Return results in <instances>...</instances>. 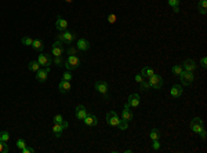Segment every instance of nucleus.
<instances>
[{
  "mask_svg": "<svg viewBox=\"0 0 207 153\" xmlns=\"http://www.w3.org/2000/svg\"><path fill=\"white\" fill-rule=\"evenodd\" d=\"M180 79H181V81H182L184 86H189V84L195 80V75H193V72L182 70V73L180 75Z\"/></svg>",
  "mask_w": 207,
  "mask_h": 153,
  "instance_id": "obj_4",
  "label": "nucleus"
},
{
  "mask_svg": "<svg viewBox=\"0 0 207 153\" xmlns=\"http://www.w3.org/2000/svg\"><path fill=\"white\" fill-rule=\"evenodd\" d=\"M148 83L150 84V88H155V90H160L163 86V79L159 75H152L148 80Z\"/></svg>",
  "mask_w": 207,
  "mask_h": 153,
  "instance_id": "obj_2",
  "label": "nucleus"
},
{
  "mask_svg": "<svg viewBox=\"0 0 207 153\" xmlns=\"http://www.w3.org/2000/svg\"><path fill=\"white\" fill-rule=\"evenodd\" d=\"M168 4H170L171 7H175L180 4V0H168Z\"/></svg>",
  "mask_w": 207,
  "mask_h": 153,
  "instance_id": "obj_38",
  "label": "nucleus"
},
{
  "mask_svg": "<svg viewBox=\"0 0 207 153\" xmlns=\"http://www.w3.org/2000/svg\"><path fill=\"white\" fill-rule=\"evenodd\" d=\"M28 68H29V70H32V72H37V70L40 69V63L36 61H30L29 65H28Z\"/></svg>",
  "mask_w": 207,
  "mask_h": 153,
  "instance_id": "obj_23",
  "label": "nucleus"
},
{
  "mask_svg": "<svg viewBox=\"0 0 207 153\" xmlns=\"http://www.w3.org/2000/svg\"><path fill=\"white\" fill-rule=\"evenodd\" d=\"M198 7H199L200 14L204 15L207 12V2H206V0H200V2H199V4H198Z\"/></svg>",
  "mask_w": 207,
  "mask_h": 153,
  "instance_id": "obj_24",
  "label": "nucleus"
},
{
  "mask_svg": "<svg viewBox=\"0 0 207 153\" xmlns=\"http://www.w3.org/2000/svg\"><path fill=\"white\" fill-rule=\"evenodd\" d=\"M140 88H141L142 91H147V90H149V88H150V84L148 83V81L142 80L141 83H140Z\"/></svg>",
  "mask_w": 207,
  "mask_h": 153,
  "instance_id": "obj_29",
  "label": "nucleus"
},
{
  "mask_svg": "<svg viewBox=\"0 0 207 153\" xmlns=\"http://www.w3.org/2000/svg\"><path fill=\"white\" fill-rule=\"evenodd\" d=\"M32 43H33L32 37H29V36L22 37V44H25V46H32Z\"/></svg>",
  "mask_w": 207,
  "mask_h": 153,
  "instance_id": "obj_30",
  "label": "nucleus"
},
{
  "mask_svg": "<svg viewBox=\"0 0 207 153\" xmlns=\"http://www.w3.org/2000/svg\"><path fill=\"white\" fill-rule=\"evenodd\" d=\"M9 145H7V142H3L0 141V153H7L9 152Z\"/></svg>",
  "mask_w": 207,
  "mask_h": 153,
  "instance_id": "obj_28",
  "label": "nucleus"
},
{
  "mask_svg": "<svg viewBox=\"0 0 207 153\" xmlns=\"http://www.w3.org/2000/svg\"><path fill=\"white\" fill-rule=\"evenodd\" d=\"M62 131H64V127L61 126L60 123H54V127H53V132L55 134V137H61Z\"/></svg>",
  "mask_w": 207,
  "mask_h": 153,
  "instance_id": "obj_21",
  "label": "nucleus"
},
{
  "mask_svg": "<svg viewBox=\"0 0 207 153\" xmlns=\"http://www.w3.org/2000/svg\"><path fill=\"white\" fill-rule=\"evenodd\" d=\"M173 11H174V12H178V11H180V8H178V6L173 7Z\"/></svg>",
  "mask_w": 207,
  "mask_h": 153,
  "instance_id": "obj_45",
  "label": "nucleus"
},
{
  "mask_svg": "<svg viewBox=\"0 0 207 153\" xmlns=\"http://www.w3.org/2000/svg\"><path fill=\"white\" fill-rule=\"evenodd\" d=\"M182 70H184L182 65H175V66H173V69H171V72H173V75L180 76L181 73H182Z\"/></svg>",
  "mask_w": 207,
  "mask_h": 153,
  "instance_id": "obj_26",
  "label": "nucleus"
},
{
  "mask_svg": "<svg viewBox=\"0 0 207 153\" xmlns=\"http://www.w3.org/2000/svg\"><path fill=\"white\" fill-rule=\"evenodd\" d=\"M200 65H202V68H204V69L207 68V58H206V57H203V58L200 59Z\"/></svg>",
  "mask_w": 207,
  "mask_h": 153,
  "instance_id": "obj_37",
  "label": "nucleus"
},
{
  "mask_svg": "<svg viewBox=\"0 0 207 153\" xmlns=\"http://www.w3.org/2000/svg\"><path fill=\"white\" fill-rule=\"evenodd\" d=\"M48 73H50V66H47V68H43V69L40 68V69L36 72V79L43 83V81L47 80V75H48Z\"/></svg>",
  "mask_w": 207,
  "mask_h": 153,
  "instance_id": "obj_9",
  "label": "nucleus"
},
{
  "mask_svg": "<svg viewBox=\"0 0 207 153\" xmlns=\"http://www.w3.org/2000/svg\"><path fill=\"white\" fill-rule=\"evenodd\" d=\"M0 141L3 142H9L10 141V134L7 131H2L0 132Z\"/></svg>",
  "mask_w": 207,
  "mask_h": 153,
  "instance_id": "obj_27",
  "label": "nucleus"
},
{
  "mask_svg": "<svg viewBox=\"0 0 207 153\" xmlns=\"http://www.w3.org/2000/svg\"><path fill=\"white\" fill-rule=\"evenodd\" d=\"M58 87H60V91L62 94H65V93H68L69 90H71V81H68V80H62L60 83V86H58Z\"/></svg>",
  "mask_w": 207,
  "mask_h": 153,
  "instance_id": "obj_18",
  "label": "nucleus"
},
{
  "mask_svg": "<svg viewBox=\"0 0 207 153\" xmlns=\"http://www.w3.org/2000/svg\"><path fill=\"white\" fill-rule=\"evenodd\" d=\"M182 68H184V70H188V72H193V70L198 68V65H196V62L195 61H192V59H186L185 62L182 63Z\"/></svg>",
  "mask_w": 207,
  "mask_h": 153,
  "instance_id": "obj_15",
  "label": "nucleus"
},
{
  "mask_svg": "<svg viewBox=\"0 0 207 153\" xmlns=\"http://www.w3.org/2000/svg\"><path fill=\"white\" fill-rule=\"evenodd\" d=\"M149 137H150V139H152V141H155V139H160V137H162V134H160V131H159V130H157V128H153L152 131H150Z\"/></svg>",
  "mask_w": 207,
  "mask_h": 153,
  "instance_id": "obj_25",
  "label": "nucleus"
},
{
  "mask_svg": "<svg viewBox=\"0 0 207 153\" xmlns=\"http://www.w3.org/2000/svg\"><path fill=\"white\" fill-rule=\"evenodd\" d=\"M37 62L40 63V66H50L51 63H53V57H51L50 54H39L37 55Z\"/></svg>",
  "mask_w": 207,
  "mask_h": 153,
  "instance_id": "obj_6",
  "label": "nucleus"
},
{
  "mask_svg": "<svg viewBox=\"0 0 207 153\" xmlns=\"http://www.w3.org/2000/svg\"><path fill=\"white\" fill-rule=\"evenodd\" d=\"M122 119H123L124 121H127V123L133 120V112L130 110V106H129V104H126V105H124L123 113H122Z\"/></svg>",
  "mask_w": 207,
  "mask_h": 153,
  "instance_id": "obj_11",
  "label": "nucleus"
},
{
  "mask_svg": "<svg viewBox=\"0 0 207 153\" xmlns=\"http://www.w3.org/2000/svg\"><path fill=\"white\" fill-rule=\"evenodd\" d=\"M33 152V148H26L25 146L24 149H22V153H32Z\"/></svg>",
  "mask_w": 207,
  "mask_h": 153,
  "instance_id": "obj_42",
  "label": "nucleus"
},
{
  "mask_svg": "<svg viewBox=\"0 0 207 153\" xmlns=\"http://www.w3.org/2000/svg\"><path fill=\"white\" fill-rule=\"evenodd\" d=\"M141 75H142V77H150L152 75H155V70H153L152 68H149V66H144L141 70Z\"/></svg>",
  "mask_w": 207,
  "mask_h": 153,
  "instance_id": "obj_19",
  "label": "nucleus"
},
{
  "mask_svg": "<svg viewBox=\"0 0 207 153\" xmlns=\"http://www.w3.org/2000/svg\"><path fill=\"white\" fill-rule=\"evenodd\" d=\"M106 121H108L109 126L112 127H117L120 123V117L117 116L116 112H109L108 114H106Z\"/></svg>",
  "mask_w": 207,
  "mask_h": 153,
  "instance_id": "obj_7",
  "label": "nucleus"
},
{
  "mask_svg": "<svg viewBox=\"0 0 207 153\" xmlns=\"http://www.w3.org/2000/svg\"><path fill=\"white\" fill-rule=\"evenodd\" d=\"M26 146V144H25V141L24 139H18V141H17V148H18V149H24V148Z\"/></svg>",
  "mask_w": 207,
  "mask_h": 153,
  "instance_id": "obj_32",
  "label": "nucleus"
},
{
  "mask_svg": "<svg viewBox=\"0 0 207 153\" xmlns=\"http://www.w3.org/2000/svg\"><path fill=\"white\" fill-rule=\"evenodd\" d=\"M54 62H55V65H57V66H61V65H62V59H61V57H55Z\"/></svg>",
  "mask_w": 207,
  "mask_h": 153,
  "instance_id": "obj_40",
  "label": "nucleus"
},
{
  "mask_svg": "<svg viewBox=\"0 0 207 153\" xmlns=\"http://www.w3.org/2000/svg\"><path fill=\"white\" fill-rule=\"evenodd\" d=\"M108 22L115 24V22H116V15H115V14H109L108 15Z\"/></svg>",
  "mask_w": 207,
  "mask_h": 153,
  "instance_id": "obj_36",
  "label": "nucleus"
},
{
  "mask_svg": "<svg viewBox=\"0 0 207 153\" xmlns=\"http://www.w3.org/2000/svg\"><path fill=\"white\" fill-rule=\"evenodd\" d=\"M203 128H204L203 124H199V123H196V121H191V130H192L193 132H198L199 134Z\"/></svg>",
  "mask_w": 207,
  "mask_h": 153,
  "instance_id": "obj_20",
  "label": "nucleus"
},
{
  "mask_svg": "<svg viewBox=\"0 0 207 153\" xmlns=\"http://www.w3.org/2000/svg\"><path fill=\"white\" fill-rule=\"evenodd\" d=\"M117 127H119V130H127V127H129V126H127V121H124L123 119H122Z\"/></svg>",
  "mask_w": 207,
  "mask_h": 153,
  "instance_id": "obj_33",
  "label": "nucleus"
},
{
  "mask_svg": "<svg viewBox=\"0 0 207 153\" xmlns=\"http://www.w3.org/2000/svg\"><path fill=\"white\" fill-rule=\"evenodd\" d=\"M62 121H64V117L62 116H61V114H55V116H54V123H62Z\"/></svg>",
  "mask_w": 207,
  "mask_h": 153,
  "instance_id": "obj_34",
  "label": "nucleus"
},
{
  "mask_svg": "<svg viewBox=\"0 0 207 153\" xmlns=\"http://www.w3.org/2000/svg\"><path fill=\"white\" fill-rule=\"evenodd\" d=\"M65 2H68V3H72V0H65Z\"/></svg>",
  "mask_w": 207,
  "mask_h": 153,
  "instance_id": "obj_46",
  "label": "nucleus"
},
{
  "mask_svg": "<svg viewBox=\"0 0 207 153\" xmlns=\"http://www.w3.org/2000/svg\"><path fill=\"white\" fill-rule=\"evenodd\" d=\"M134 79H135V81H137V83H141V81L144 80V77H142V75H141V73H140V75H137Z\"/></svg>",
  "mask_w": 207,
  "mask_h": 153,
  "instance_id": "obj_41",
  "label": "nucleus"
},
{
  "mask_svg": "<svg viewBox=\"0 0 207 153\" xmlns=\"http://www.w3.org/2000/svg\"><path fill=\"white\" fill-rule=\"evenodd\" d=\"M55 28H57V30H60V32H65L66 28H68V22H66V19L58 17L57 22H55Z\"/></svg>",
  "mask_w": 207,
  "mask_h": 153,
  "instance_id": "obj_14",
  "label": "nucleus"
},
{
  "mask_svg": "<svg viewBox=\"0 0 207 153\" xmlns=\"http://www.w3.org/2000/svg\"><path fill=\"white\" fill-rule=\"evenodd\" d=\"M199 134H200V137H202V138H203V139H204V138H206V130H204V128H203V130H202V131H200V132H199Z\"/></svg>",
  "mask_w": 207,
  "mask_h": 153,
  "instance_id": "obj_43",
  "label": "nucleus"
},
{
  "mask_svg": "<svg viewBox=\"0 0 207 153\" xmlns=\"http://www.w3.org/2000/svg\"><path fill=\"white\" fill-rule=\"evenodd\" d=\"M170 94L173 98H180L181 95H182V86H180V84H174L173 87H171L170 90Z\"/></svg>",
  "mask_w": 207,
  "mask_h": 153,
  "instance_id": "obj_13",
  "label": "nucleus"
},
{
  "mask_svg": "<svg viewBox=\"0 0 207 153\" xmlns=\"http://www.w3.org/2000/svg\"><path fill=\"white\" fill-rule=\"evenodd\" d=\"M76 51H78V48L71 47V48L68 50V54H69V55H75V54H76Z\"/></svg>",
  "mask_w": 207,
  "mask_h": 153,
  "instance_id": "obj_39",
  "label": "nucleus"
},
{
  "mask_svg": "<svg viewBox=\"0 0 207 153\" xmlns=\"http://www.w3.org/2000/svg\"><path fill=\"white\" fill-rule=\"evenodd\" d=\"M87 109L84 108L83 105H79L78 108H76V117H78L79 120H84V117L87 116Z\"/></svg>",
  "mask_w": 207,
  "mask_h": 153,
  "instance_id": "obj_16",
  "label": "nucleus"
},
{
  "mask_svg": "<svg viewBox=\"0 0 207 153\" xmlns=\"http://www.w3.org/2000/svg\"><path fill=\"white\" fill-rule=\"evenodd\" d=\"M78 50H80V51H87L88 48H90V43L87 42L86 39H79L78 40Z\"/></svg>",
  "mask_w": 207,
  "mask_h": 153,
  "instance_id": "obj_17",
  "label": "nucleus"
},
{
  "mask_svg": "<svg viewBox=\"0 0 207 153\" xmlns=\"http://www.w3.org/2000/svg\"><path fill=\"white\" fill-rule=\"evenodd\" d=\"M79 65H80V59H79L76 55H69L68 59L65 62V66L68 70H73V69H78Z\"/></svg>",
  "mask_w": 207,
  "mask_h": 153,
  "instance_id": "obj_1",
  "label": "nucleus"
},
{
  "mask_svg": "<svg viewBox=\"0 0 207 153\" xmlns=\"http://www.w3.org/2000/svg\"><path fill=\"white\" fill-rule=\"evenodd\" d=\"M95 90L98 91L99 94L105 95V98H108V90H109V87H108V83H106V81H104V80L95 81Z\"/></svg>",
  "mask_w": 207,
  "mask_h": 153,
  "instance_id": "obj_5",
  "label": "nucleus"
},
{
  "mask_svg": "<svg viewBox=\"0 0 207 153\" xmlns=\"http://www.w3.org/2000/svg\"><path fill=\"white\" fill-rule=\"evenodd\" d=\"M152 149H153V150H159V149H160V142H159V139H155V141L152 142Z\"/></svg>",
  "mask_w": 207,
  "mask_h": 153,
  "instance_id": "obj_31",
  "label": "nucleus"
},
{
  "mask_svg": "<svg viewBox=\"0 0 207 153\" xmlns=\"http://www.w3.org/2000/svg\"><path fill=\"white\" fill-rule=\"evenodd\" d=\"M58 39H60V42H62V43H66V44H71V43L75 42L76 36H75V33L65 30V33H60V35H58Z\"/></svg>",
  "mask_w": 207,
  "mask_h": 153,
  "instance_id": "obj_3",
  "label": "nucleus"
},
{
  "mask_svg": "<svg viewBox=\"0 0 207 153\" xmlns=\"http://www.w3.org/2000/svg\"><path fill=\"white\" fill-rule=\"evenodd\" d=\"M61 126H62V127H64V130H65V128H68V127H69V124H68V121L64 120L62 123H61Z\"/></svg>",
  "mask_w": 207,
  "mask_h": 153,
  "instance_id": "obj_44",
  "label": "nucleus"
},
{
  "mask_svg": "<svg viewBox=\"0 0 207 153\" xmlns=\"http://www.w3.org/2000/svg\"><path fill=\"white\" fill-rule=\"evenodd\" d=\"M64 54V46H62V42H55L51 47V55H54V57H61Z\"/></svg>",
  "mask_w": 207,
  "mask_h": 153,
  "instance_id": "obj_8",
  "label": "nucleus"
},
{
  "mask_svg": "<svg viewBox=\"0 0 207 153\" xmlns=\"http://www.w3.org/2000/svg\"><path fill=\"white\" fill-rule=\"evenodd\" d=\"M71 79H72V75H71V72H69V70H66V72L64 73V79H62V80H68V81H71Z\"/></svg>",
  "mask_w": 207,
  "mask_h": 153,
  "instance_id": "obj_35",
  "label": "nucleus"
},
{
  "mask_svg": "<svg viewBox=\"0 0 207 153\" xmlns=\"http://www.w3.org/2000/svg\"><path fill=\"white\" fill-rule=\"evenodd\" d=\"M83 121H84V124L88 126V127H94V126L98 124V119H97V116H94V114H91V113H87V116L84 117Z\"/></svg>",
  "mask_w": 207,
  "mask_h": 153,
  "instance_id": "obj_10",
  "label": "nucleus"
},
{
  "mask_svg": "<svg viewBox=\"0 0 207 153\" xmlns=\"http://www.w3.org/2000/svg\"><path fill=\"white\" fill-rule=\"evenodd\" d=\"M32 47L35 48V50H37V51H42L43 47H44V44H43V42L40 39H35L33 40V43H32Z\"/></svg>",
  "mask_w": 207,
  "mask_h": 153,
  "instance_id": "obj_22",
  "label": "nucleus"
},
{
  "mask_svg": "<svg viewBox=\"0 0 207 153\" xmlns=\"http://www.w3.org/2000/svg\"><path fill=\"white\" fill-rule=\"evenodd\" d=\"M127 104H129L130 108H137V106H140V95H138V94H131V95L129 97Z\"/></svg>",
  "mask_w": 207,
  "mask_h": 153,
  "instance_id": "obj_12",
  "label": "nucleus"
}]
</instances>
